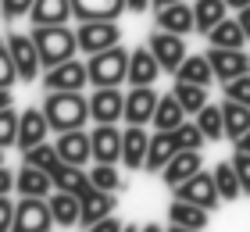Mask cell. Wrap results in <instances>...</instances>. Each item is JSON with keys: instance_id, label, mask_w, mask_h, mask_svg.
Returning <instances> with one entry per match:
<instances>
[{"instance_id": "1", "label": "cell", "mask_w": 250, "mask_h": 232, "mask_svg": "<svg viewBox=\"0 0 250 232\" xmlns=\"http://www.w3.org/2000/svg\"><path fill=\"white\" fill-rule=\"evenodd\" d=\"M47 114L54 132H68V129H86V118H93L89 100L83 97V89H47V100L40 104Z\"/></svg>"}, {"instance_id": "2", "label": "cell", "mask_w": 250, "mask_h": 232, "mask_svg": "<svg viewBox=\"0 0 250 232\" xmlns=\"http://www.w3.org/2000/svg\"><path fill=\"white\" fill-rule=\"evenodd\" d=\"M32 40L40 46V57H43V72L61 61H72L79 50V32L72 25H32Z\"/></svg>"}, {"instance_id": "3", "label": "cell", "mask_w": 250, "mask_h": 232, "mask_svg": "<svg viewBox=\"0 0 250 232\" xmlns=\"http://www.w3.org/2000/svg\"><path fill=\"white\" fill-rule=\"evenodd\" d=\"M89 68V86H122L129 83V50L122 46H107V50H97L86 57Z\"/></svg>"}, {"instance_id": "4", "label": "cell", "mask_w": 250, "mask_h": 232, "mask_svg": "<svg viewBox=\"0 0 250 232\" xmlns=\"http://www.w3.org/2000/svg\"><path fill=\"white\" fill-rule=\"evenodd\" d=\"M7 46H11V57L18 64V79L21 83H36L40 72H43V57H40V46L32 40V32H7Z\"/></svg>"}, {"instance_id": "5", "label": "cell", "mask_w": 250, "mask_h": 232, "mask_svg": "<svg viewBox=\"0 0 250 232\" xmlns=\"http://www.w3.org/2000/svg\"><path fill=\"white\" fill-rule=\"evenodd\" d=\"M54 211H50V196H21L15 207V229L18 232H47L54 229Z\"/></svg>"}, {"instance_id": "6", "label": "cell", "mask_w": 250, "mask_h": 232, "mask_svg": "<svg viewBox=\"0 0 250 232\" xmlns=\"http://www.w3.org/2000/svg\"><path fill=\"white\" fill-rule=\"evenodd\" d=\"M146 46L154 50V57L161 61V68H165L168 75H175L179 64L189 57V50H186V36H179V32H168V29H154L150 40H146Z\"/></svg>"}, {"instance_id": "7", "label": "cell", "mask_w": 250, "mask_h": 232, "mask_svg": "<svg viewBox=\"0 0 250 232\" xmlns=\"http://www.w3.org/2000/svg\"><path fill=\"white\" fill-rule=\"evenodd\" d=\"M175 196L179 200H189V204H200V207H208V211H218L225 204L222 193H218V182H214V171H204V168L193 179H186L183 186H175Z\"/></svg>"}, {"instance_id": "8", "label": "cell", "mask_w": 250, "mask_h": 232, "mask_svg": "<svg viewBox=\"0 0 250 232\" xmlns=\"http://www.w3.org/2000/svg\"><path fill=\"white\" fill-rule=\"evenodd\" d=\"M79 50H83L86 57L89 54H97V50H107V46H115L122 40V29H118V21H104V18H97V21H79Z\"/></svg>"}, {"instance_id": "9", "label": "cell", "mask_w": 250, "mask_h": 232, "mask_svg": "<svg viewBox=\"0 0 250 232\" xmlns=\"http://www.w3.org/2000/svg\"><path fill=\"white\" fill-rule=\"evenodd\" d=\"M43 86L47 89H86L89 86V68L86 61H79V57H72V61H61L43 72Z\"/></svg>"}, {"instance_id": "10", "label": "cell", "mask_w": 250, "mask_h": 232, "mask_svg": "<svg viewBox=\"0 0 250 232\" xmlns=\"http://www.w3.org/2000/svg\"><path fill=\"white\" fill-rule=\"evenodd\" d=\"M89 111H93V122H111V125H118V122L125 118V93H122L118 86H93Z\"/></svg>"}, {"instance_id": "11", "label": "cell", "mask_w": 250, "mask_h": 232, "mask_svg": "<svg viewBox=\"0 0 250 232\" xmlns=\"http://www.w3.org/2000/svg\"><path fill=\"white\" fill-rule=\"evenodd\" d=\"M208 57H211V68H214V79H218V83H229V79H240V75L250 72V54L243 50V46H240V50L211 46Z\"/></svg>"}, {"instance_id": "12", "label": "cell", "mask_w": 250, "mask_h": 232, "mask_svg": "<svg viewBox=\"0 0 250 232\" xmlns=\"http://www.w3.org/2000/svg\"><path fill=\"white\" fill-rule=\"evenodd\" d=\"M154 25H157V29H168V32H179V36L197 32L193 4H186V0H175V4H168V7H154Z\"/></svg>"}, {"instance_id": "13", "label": "cell", "mask_w": 250, "mask_h": 232, "mask_svg": "<svg viewBox=\"0 0 250 232\" xmlns=\"http://www.w3.org/2000/svg\"><path fill=\"white\" fill-rule=\"evenodd\" d=\"M157 93L154 86H132L125 93V122L129 125H150L154 122V111H157Z\"/></svg>"}, {"instance_id": "14", "label": "cell", "mask_w": 250, "mask_h": 232, "mask_svg": "<svg viewBox=\"0 0 250 232\" xmlns=\"http://www.w3.org/2000/svg\"><path fill=\"white\" fill-rule=\"evenodd\" d=\"M179 139H175V129H154L150 132V150H146V165L143 171H150V175H161V168L179 154Z\"/></svg>"}, {"instance_id": "15", "label": "cell", "mask_w": 250, "mask_h": 232, "mask_svg": "<svg viewBox=\"0 0 250 232\" xmlns=\"http://www.w3.org/2000/svg\"><path fill=\"white\" fill-rule=\"evenodd\" d=\"M89 139H93V161H107V165L122 161L125 132L118 129V125H111V122H97V129L89 132Z\"/></svg>"}, {"instance_id": "16", "label": "cell", "mask_w": 250, "mask_h": 232, "mask_svg": "<svg viewBox=\"0 0 250 232\" xmlns=\"http://www.w3.org/2000/svg\"><path fill=\"white\" fill-rule=\"evenodd\" d=\"M54 129H50V122H47V114H43V107H25L18 114V150L25 154L29 147H36L43 143Z\"/></svg>"}, {"instance_id": "17", "label": "cell", "mask_w": 250, "mask_h": 232, "mask_svg": "<svg viewBox=\"0 0 250 232\" xmlns=\"http://www.w3.org/2000/svg\"><path fill=\"white\" fill-rule=\"evenodd\" d=\"M161 72H165V68L154 57L150 46H136V50H129V86H154Z\"/></svg>"}, {"instance_id": "18", "label": "cell", "mask_w": 250, "mask_h": 232, "mask_svg": "<svg viewBox=\"0 0 250 232\" xmlns=\"http://www.w3.org/2000/svg\"><path fill=\"white\" fill-rule=\"evenodd\" d=\"M204 165V157H200V150H179V154L168 161V165L161 168V182L168 186V190H175V186H183L186 179H193L200 171Z\"/></svg>"}, {"instance_id": "19", "label": "cell", "mask_w": 250, "mask_h": 232, "mask_svg": "<svg viewBox=\"0 0 250 232\" xmlns=\"http://www.w3.org/2000/svg\"><path fill=\"white\" fill-rule=\"evenodd\" d=\"M208 218H211V211H208V207H200V204L179 200V196L168 204V222H172V229L200 232V229H208Z\"/></svg>"}, {"instance_id": "20", "label": "cell", "mask_w": 250, "mask_h": 232, "mask_svg": "<svg viewBox=\"0 0 250 232\" xmlns=\"http://www.w3.org/2000/svg\"><path fill=\"white\" fill-rule=\"evenodd\" d=\"M15 193H21V196H50L54 193V175L40 165L21 161L18 179H15Z\"/></svg>"}, {"instance_id": "21", "label": "cell", "mask_w": 250, "mask_h": 232, "mask_svg": "<svg viewBox=\"0 0 250 232\" xmlns=\"http://www.w3.org/2000/svg\"><path fill=\"white\" fill-rule=\"evenodd\" d=\"M146 150H150V132H146V125H129V129H125V143H122V165L129 171H143Z\"/></svg>"}, {"instance_id": "22", "label": "cell", "mask_w": 250, "mask_h": 232, "mask_svg": "<svg viewBox=\"0 0 250 232\" xmlns=\"http://www.w3.org/2000/svg\"><path fill=\"white\" fill-rule=\"evenodd\" d=\"M58 154L68 165H86L93 157V139H89L86 129H68V132H58Z\"/></svg>"}, {"instance_id": "23", "label": "cell", "mask_w": 250, "mask_h": 232, "mask_svg": "<svg viewBox=\"0 0 250 232\" xmlns=\"http://www.w3.org/2000/svg\"><path fill=\"white\" fill-rule=\"evenodd\" d=\"M75 7V21H118L129 11V0H72Z\"/></svg>"}, {"instance_id": "24", "label": "cell", "mask_w": 250, "mask_h": 232, "mask_svg": "<svg viewBox=\"0 0 250 232\" xmlns=\"http://www.w3.org/2000/svg\"><path fill=\"white\" fill-rule=\"evenodd\" d=\"M72 18H75L72 0H36L29 11L32 25H68Z\"/></svg>"}, {"instance_id": "25", "label": "cell", "mask_w": 250, "mask_h": 232, "mask_svg": "<svg viewBox=\"0 0 250 232\" xmlns=\"http://www.w3.org/2000/svg\"><path fill=\"white\" fill-rule=\"evenodd\" d=\"M79 204H83V222L79 225H86V229H93L100 218H107L111 211H115V193H107V190H86L83 196H79Z\"/></svg>"}, {"instance_id": "26", "label": "cell", "mask_w": 250, "mask_h": 232, "mask_svg": "<svg viewBox=\"0 0 250 232\" xmlns=\"http://www.w3.org/2000/svg\"><path fill=\"white\" fill-rule=\"evenodd\" d=\"M50 211H54V222H58V229H72V225L83 222V204H79V196L68 193V190L50 193Z\"/></svg>"}, {"instance_id": "27", "label": "cell", "mask_w": 250, "mask_h": 232, "mask_svg": "<svg viewBox=\"0 0 250 232\" xmlns=\"http://www.w3.org/2000/svg\"><path fill=\"white\" fill-rule=\"evenodd\" d=\"M204 40H208V46H229V50H240V46L250 43L247 32H243V25H240V18H222Z\"/></svg>"}, {"instance_id": "28", "label": "cell", "mask_w": 250, "mask_h": 232, "mask_svg": "<svg viewBox=\"0 0 250 232\" xmlns=\"http://www.w3.org/2000/svg\"><path fill=\"white\" fill-rule=\"evenodd\" d=\"M50 175H54V186H58V190H68L75 196H83L86 190H93V179L83 171V165H68V161H61Z\"/></svg>"}, {"instance_id": "29", "label": "cell", "mask_w": 250, "mask_h": 232, "mask_svg": "<svg viewBox=\"0 0 250 232\" xmlns=\"http://www.w3.org/2000/svg\"><path fill=\"white\" fill-rule=\"evenodd\" d=\"M186 114H189V111L179 104L175 93L168 89L165 97L157 100V111H154V122H150V125H154V129H179V125L186 122Z\"/></svg>"}, {"instance_id": "30", "label": "cell", "mask_w": 250, "mask_h": 232, "mask_svg": "<svg viewBox=\"0 0 250 232\" xmlns=\"http://www.w3.org/2000/svg\"><path fill=\"white\" fill-rule=\"evenodd\" d=\"M214 182H218V193H222L225 204H236L240 196H247L243 193V182H240V171H236V165H232V157L214 165Z\"/></svg>"}, {"instance_id": "31", "label": "cell", "mask_w": 250, "mask_h": 232, "mask_svg": "<svg viewBox=\"0 0 250 232\" xmlns=\"http://www.w3.org/2000/svg\"><path fill=\"white\" fill-rule=\"evenodd\" d=\"M193 18H197V32L208 36L222 18H229V4L225 0H193Z\"/></svg>"}, {"instance_id": "32", "label": "cell", "mask_w": 250, "mask_h": 232, "mask_svg": "<svg viewBox=\"0 0 250 232\" xmlns=\"http://www.w3.org/2000/svg\"><path fill=\"white\" fill-rule=\"evenodd\" d=\"M175 79H183V83H200V86H211V83H214L211 57H208V54H189L186 61L179 64Z\"/></svg>"}, {"instance_id": "33", "label": "cell", "mask_w": 250, "mask_h": 232, "mask_svg": "<svg viewBox=\"0 0 250 232\" xmlns=\"http://www.w3.org/2000/svg\"><path fill=\"white\" fill-rule=\"evenodd\" d=\"M197 125H200V132L208 136V143L225 139V111H222V104H204L197 111Z\"/></svg>"}, {"instance_id": "34", "label": "cell", "mask_w": 250, "mask_h": 232, "mask_svg": "<svg viewBox=\"0 0 250 232\" xmlns=\"http://www.w3.org/2000/svg\"><path fill=\"white\" fill-rule=\"evenodd\" d=\"M222 111H225V136H229V139H240V136L250 129V104H240V100H229V97H225Z\"/></svg>"}, {"instance_id": "35", "label": "cell", "mask_w": 250, "mask_h": 232, "mask_svg": "<svg viewBox=\"0 0 250 232\" xmlns=\"http://www.w3.org/2000/svg\"><path fill=\"white\" fill-rule=\"evenodd\" d=\"M172 93L179 97V104H183L189 114H197L204 104H208V86H200V83H183V79H175Z\"/></svg>"}, {"instance_id": "36", "label": "cell", "mask_w": 250, "mask_h": 232, "mask_svg": "<svg viewBox=\"0 0 250 232\" xmlns=\"http://www.w3.org/2000/svg\"><path fill=\"white\" fill-rule=\"evenodd\" d=\"M21 161H29V165H40V168H47V171H54L61 165V154H58V143H36V147H29L25 154H21Z\"/></svg>"}, {"instance_id": "37", "label": "cell", "mask_w": 250, "mask_h": 232, "mask_svg": "<svg viewBox=\"0 0 250 232\" xmlns=\"http://www.w3.org/2000/svg\"><path fill=\"white\" fill-rule=\"evenodd\" d=\"M89 179H93L97 190H107V193H118L122 190V175H118V168L115 165H107V161H97L93 168H89Z\"/></svg>"}, {"instance_id": "38", "label": "cell", "mask_w": 250, "mask_h": 232, "mask_svg": "<svg viewBox=\"0 0 250 232\" xmlns=\"http://www.w3.org/2000/svg\"><path fill=\"white\" fill-rule=\"evenodd\" d=\"M18 114L21 111H15V107H4L0 111V147H18Z\"/></svg>"}, {"instance_id": "39", "label": "cell", "mask_w": 250, "mask_h": 232, "mask_svg": "<svg viewBox=\"0 0 250 232\" xmlns=\"http://www.w3.org/2000/svg\"><path fill=\"white\" fill-rule=\"evenodd\" d=\"M15 83H21L18 79V64H15V57H11L7 40H0V89H11Z\"/></svg>"}, {"instance_id": "40", "label": "cell", "mask_w": 250, "mask_h": 232, "mask_svg": "<svg viewBox=\"0 0 250 232\" xmlns=\"http://www.w3.org/2000/svg\"><path fill=\"white\" fill-rule=\"evenodd\" d=\"M175 139H179V147H183V150H204V143H208V136L200 132L197 122H183L175 129Z\"/></svg>"}, {"instance_id": "41", "label": "cell", "mask_w": 250, "mask_h": 232, "mask_svg": "<svg viewBox=\"0 0 250 232\" xmlns=\"http://www.w3.org/2000/svg\"><path fill=\"white\" fill-rule=\"evenodd\" d=\"M32 4H36V0H0V18L11 25V21L25 18L29 11H32Z\"/></svg>"}, {"instance_id": "42", "label": "cell", "mask_w": 250, "mask_h": 232, "mask_svg": "<svg viewBox=\"0 0 250 232\" xmlns=\"http://www.w3.org/2000/svg\"><path fill=\"white\" fill-rule=\"evenodd\" d=\"M222 86H225V97H229V100L250 104V72L240 75V79H229V83H222Z\"/></svg>"}, {"instance_id": "43", "label": "cell", "mask_w": 250, "mask_h": 232, "mask_svg": "<svg viewBox=\"0 0 250 232\" xmlns=\"http://www.w3.org/2000/svg\"><path fill=\"white\" fill-rule=\"evenodd\" d=\"M232 165H236V171H240L243 193L250 196V154H247V150H236V154H232Z\"/></svg>"}, {"instance_id": "44", "label": "cell", "mask_w": 250, "mask_h": 232, "mask_svg": "<svg viewBox=\"0 0 250 232\" xmlns=\"http://www.w3.org/2000/svg\"><path fill=\"white\" fill-rule=\"evenodd\" d=\"M15 207H18V200H11L7 193L0 196V232L15 229Z\"/></svg>"}, {"instance_id": "45", "label": "cell", "mask_w": 250, "mask_h": 232, "mask_svg": "<svg viewBox=\"0 0 250 232\" xmlns=\"http://www.w3.org/2000/svg\"><path fill=\"white\" fill-rule=\"evenodd\" d=\"M15 179H18V171H11L7 165H0V196L15 190Z\"/></svg>"}, {"instance_id": "46", "label": "cell", "mask_w": 250, "mask_h": 232, "mask_svg": "<svg viewBox=\"0 0 250 232\" xmlns=\"http://www.w3.org/2000/svg\"><path fill=\"white\" fill-rule=\"evenodd\" d=\"M122 229H125V225L118 222V218H111V214H107V218H100V222L93 225V232H122Z\"/></svg>"}, {"instance_id": "47", "label": "cell", "mask_w": 250, "mask_h": 232, "mask_svg": "<svg viewBox=\"0 0 250 232\" xmlns=\"http://www.w3.org/2000/svg\"><path fill=\"white\" fill-rule=\"evenodd\" d=\"M236 18H240V25H243V32H247V40H250V4H247L243 11H236Z\"/></svg>"}, {"instance_id": "48", "label": "cell", "mask_w": 250, "mask_h": 232, "mask_svg": "<svg viewBox=\"0 0 250 232\" xmlns=\"http://www.w3.org/2000/svg\"><path fill=\"white\" fill-rule=\"evenodd\" d=\"M146 7H154V0H129V11H132V15H143Z\"/></svg>"}, {"instance_id": "49", "label": "cell", "mask_w": 250, "mask_h": 232, "mask_svg": "<svg viewBox=\"0 0 250 232\" xmlns=\"http://www.w3.org/2000/svg\"><path fill=\"white\" fill-rule=\"evenodd\" d=\"M236 150H247V154H250V129H247L240 139H236Z\"/></svg>"}, {"instance_id": "50", "label": "cell", "mask_w": 250, "mask_h": 232, "mask_svg": "<svg viewBox=\"0 0 250 232\" xmlns=\"http://www.w3.org/2000/svg\"><path fill=\"white\" fill-rule=\"evenodd\" d=\"M11 107V89H0V111Z\"/></svg>"}, {"instance_id": "51", "label": "cell", "mask_w": 250, "mask_h": 232, "mask_svg": "<svg viewBox=\"0 0 250 232\" xmlns=\"http://www.w3.org/2000/svg\"><path fill=\"white\" fill-rule=\"evenodd\" d=\"M225 4H229V11H243L250 0H225Z\"/></svg>"}, {"instance_id": "52", "label": "cell", "mask_w": 250, "mask_h": 232, "mask_svg": "<svg viewBox=\"0 0 250 232\" xmlns=\"http://www.w3.org/2000/svg\"><path fill=\"white\" fill-rule=\"evenodd\" d=\"M168 4H175V0H154V7H168Z\"/></svg>"}, {"instance_id": "53", "label": "cell", "mask_w": 250, "mask_h": 232, "mask_svg": "<svg viewBox=\"0 0 250 232\" xmlns=\"http://www.w3.org/2000/svg\"><path fill=\"white\" fill-rule=\"evenodd\" d=\"M0 165H4V147H0Z\"/></svg>"}]
</instances>
